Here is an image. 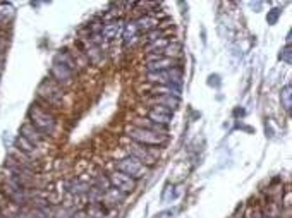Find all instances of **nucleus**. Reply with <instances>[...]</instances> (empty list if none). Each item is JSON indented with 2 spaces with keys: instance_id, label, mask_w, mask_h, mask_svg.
Here are the masks:
<instances>
[{
  "instance_id": "f8f14e48",
  "label": "nucleus",
  "mask_w": 292,
  "mask_h": 218,
  "mask_svg": "<svg viewBox=\"0 0 292 218\" xmlns=\"http://www.w3.org/2000/svg\"><path fill=\"white\" fill-rule=\"evenodd\" d=\"M151 105H156V107H164V108H169V110H177V107L181 105V98L177 97H172V95H160V97H151L150 100Z\"/></svg>"
},
{
  "instance_id": "b1692460",
  "label": "nucleus",
  "mask_w": 292,
  "mask_h": 218,
  "mask_svg": "<svg viewBox=\"0 0 292 218\" xmlns=\"http://www.w3.org/2000/svg\"><path fill=\"white\" fill-rule=\"evenodd\" d=\"M160 38H164V31H161L160 28H156L153 31H150V33L146 35V42L148 43H151V42H156V40H160Z\"/></svg>"
},
{
  "instance_id": "dca6fc26",
  "label": "nucleus",
  "mask_w": 292,
  "mask_h": 218,
  "mask_svg": "<svg viewBox=\"0 0 292 218\" xmlns=\"http://www.w3.org/2000/svg\"><path fill=\"white\" fill-rule=\"evenodd\" d=\"M124 198H125L124 193H120V191L110 188L105 194H103L102 203L105 204V206H107V204H109V206H117V204H120V201H122Z\"/></svg>"
},
{
  "instance_id": "cd10ccee",
  "label": "nucleus",
  "mask_w": 292,
  "mask_h": 218,
  "mask_svg": "<svg viewBox=\"0 0 292 218\" xmlns=\"http://www.w3.org/2000/svg\"><path fill=\"white\" fill-rule=\"evenodd\" d=\"M4 50H6V42H4V40L0 38V55L4 53Z\"/></svg>"
},
{
  "instance_id": "ddd939ff",
  "label": "nucleus",
  "mask_w": 292,
  "mask_h": 218,
  "mask_svg": "<svg viewBox=\"0 0 292 218\" xmlns=\"http://www.w3.org/2000/svg\"><path fill=\"white\" fill-rule=\"evenodd\" d=\"M136 26H138L139 33L148 35L150 31L160 28V22H158V19H156V17H153V16H143V17H139V19L136 21Z\"/></svg>"
},
{
  "instance_id": "f257e3e1",
  "label": "nucleus",
  "mask_w": 292,
  "mask_h": 218,
  "mask_svg": "<svg viewBox=\"0 0 292 218\" xmlns=\"http://www.w3.org/2000/svg\"><path fill=\"white\" fill-rule=\"evenodd\" d=\"M29 124L35 127V129L38 131V133H42L43 136H52L55 134V129H57V119L53 117L52 112L45 110L43 107L40 105H31L29 112Z\"/></svg>"
},
{
  "instance_id": "39448f33",
  "label": "nucleus",
  "mask_w": 292,
  "mask_h": 218,
  "mask_svg": "<svg viewBox=\"0 0 292 218\" xmlns=\"http://www.w3.org/2000/svg\"><path fill=\"white\" fill-rule=\"evenodd\" d=\"M127 153L129 157L136 158L146 165L150 169L151 165H155L156 160H158V148H153V146H145V144H138V143H131L127 146Z\"/></svg>"
},
{
  "instance_id": "a211bd4d",
  "label": "nucleus",
  "mask_w": 292,
  "mask_h": 218,
  "mask_svg": "<svg viewBox=\"0 0 292 218\" xmlns=\"http://www.w3.org/2000/svg\"><path fill=\"white\" fill-rule=\"evenodd\" d=\"M169 43H170V40H167L164 36V38L156 40V42L148 43L146 52L150 53V55H164V52H165V48L169 47Z\"/></svg>"
},
{
  "instance_id": "0eeeda50",
  "label": "nucleus",
  "mask_w": 292,
  "mask_h": 218,
  "mask_svg": "<svg viewBox=\"0 0 292 218\" xmlns=\"http://www.w3.org/2000/svg\"><path fill=\"white\" fill-rule=\"evenodd\" d=\"M52 81H55L58 86H69L74 81V71H71L69 67L62 66L58 62H53L52 69H50Z\"/></svg>"
},
{
  "instance_id": "f03ea898",
  "label": "nucleus",
  "mask_w": 292,
  "mask_h": 218,
  "mask_svg": "<svg viewBox=\"0 0 292 218\" xmlns=\"http://www.w3.org/2000/svg\"><path fill=\"white\" fill-rule=\"evenodd\" d=\"M124 133L127 138L133 139V143L145 144V146L160 148V146H164V144H167V141H169L167 134L153 133V131H146V129H141V127H136V126H127Z\"/></svg>"
},
{
  "instance_id": "7ed1b4c3",
  "label": "nucleus",
  "mask_w": 292,
  "mask_h": 218,
  "mask_svg": "<svg viewBox=\"0 0 292 218\" xmlns=\"http://www.w3.org/2000/svg\"><path fill=\"white\" fill-rule=\"evenodd\" d=\"M38 97L42 98L47 105L60 107L62 100H64V91H62V86H58L55 81L45 79L38 86Z\"/></svg>"
},
{
  "instance_id": "6e6552de",
  "label": "nucleus",
  "mask_w": 292,
  "mask_h": 218,
  "mask_svg": "<svg viewBox=\"0 0 292 218\" xmlns=\"http://www.w3.org/2000/svg\"><path fill=\"white\" fill-rule=\"evenodd\" d=\"M122 31H124L122 19H110L102 24L100 36H102V40H105V42H114V40H117L120 35H122Z\"/></svg>"
},
{
  "instance_id": "423d86ee",
  "label": "nucleus",
  "mask_w": 292,
  "mask_h": 218,
  "mask_svg": "<svg viewBox=\"0 0 292 218\" xmlns=\"http://www.w3.org/2000/svg\"><path fill=\"white\" fill-rule=\"evenodd\" d=\"M109 182H110V188L120 191V193L124 194H129L136 189V180H133L129 175H125L119 170H114L109 175Z\"/></svg>"
},
{
  "instance_id": "a878e982",
  "label": "nucleus",
  "mask_w": 292,
  "mask_h": 218,
  "mask_svg": "<svg viewBox=\"0 0 292 218\" xmlns=\"http://www.w3.org/2000/svg\"><path fill=\"white\" fill-rule=\"evenodd\" d=\"M280 58L282 60H285L287 64H290V47H285L284 50H282Z\"/></svg>"
},
{
  "instance_id": "9b49d317",
  "label": "nucleus",
  "mask_w": 292,
  "mask_h": 218,
  "mask_svg": "<svg viewBox=\"0 0 292 218\" xmlns=\"http://www.w3.org/2000/svg\"><path fill=\"white\" fill-rule=\"evenodd\" d=\"M19 136H22V138H24L26 141H29V143L33 144L35 148L40 146V144H42L43 141H45V136L42 133H38V131L29 124V122H28V124H22L21 126Z\"/></svg>"
},
{
  "instance_id": "aec40b11",
  "label": "nucleus",
  "mask_w": 292,
  "mask_h": 218,
  "mask_svg": "<svg viewBox=\"0 0 292 218\" xmlns=\"http://www.w3.org/2000/svg\"><path fill=\"white\" fill-rule=\"evenodd\" d=\"M89 189H91V184L86 182V180H76L69 185V191L73 194H78V196H84V194L89 193Z\"/></svg>"
},
{
  "instance_id": "2eb2a0df",
  "label": "nucleus",
  "mask_w": 292,
  "mask_h": 218,
  "mask_svg": "<svg viewBox=\"0 0 292 218\" xmlns=\"http://www.w3.org/2000/svg\"><path fill=\"white\" fill-rule=\"evenodd\" d=\"M84 213H86V218H105L107 216V206L102 201H89Z\"/></svg>"
},
{
  "instance_id": "4be33fe9",
  "label": "nucleus",
  "mask_w": 292,
  "mask_h": 218,
  "mask_svg": "<svg viewBox=\"0 0 292 218\" xmlns=\"http://www.w3.org/2000/svg\"><path fill=\"white\" fill-rule=\"evenodd\" d=\"M14 14H16V11L11 4H6V2L0 4V22L11 21L12 17H14Z\"/></svg>"
},
{
  "instance_id": "6ab92c4d",
  "label": "nucleus",
  "mask_w": 292,
  "mask_h": 218,
  "mask_svg": "<svg viewBox=\"0 0 292 218\" xmlns=\"http://www.w3.org/2000/svg\"><path fill=\"white\" fill-rule=\"evenodd\" d=\"M122 35H124V43H125V45H131V43L136 42V38H138V35H139L138 26H136V21L127 22V24L124 26Z\"/></svg>"
},
{
  "instance_id": "1a4fd4ad",
  "label": "nucleus",
  "mask_w": 292,
  "mask_h": 218,
  "mask_svg": "<svg viewBox=\"0 0 292 218\" xmlns=\"http://www.w3.org/2000/svg\"><path fill=\"white\" fill-rule=\"evenodd\" d=\"M148 72H158V71H169L177 66V60L164 55H150L145 62Z\"/></svg>"
},
{
  "instance_id": "f3484780",
  "label": "nucleus",
  "mask_w": 292,
  "mask_h": 218,
  "mask_svg": "<svg viewBox=\"0 0 292 218\" xmlns=\"http://www.w3.org/2000/svg\"><path fill=\"white\" fill-rule=\"evenodd\" d=\"M53 62H58V64H62V66H66V67H69L71 71H76L78 69V62H76V58L71 55L67 50H60V52H57V55H55V60Z\"/></svg>"
},
{
  "instance_id": "20e7f679",
  "label": "nucleus",
  "mask_w": 292,
  "mask_h": 218,
  "mask_svg": "<svg viewBox=\"0 0 292 218\" xmlns=\"http://www.w3.org/2000/svg\"><path fill=\"white\" fill-rule=\"evenodd\" d=\"M115 165H117V170L119 172H122V174L125 175H129L133 180H138V179H143V177H146L148 175V167L146 165H143L141 162L136 160V158H133V157H124V158H120L119 162H115Z\"/></svg>"
},
{
  "instance_id": "9d476101",
  "label": "nucleus",
  "mask_w": 292,
  "mask_h": 218,
  "mask_svg": "<svg viewBox=\"0 0 292 218\" xmlns=\"http://www.w3.org/2000/svg\"><path fill=\"white\" fill-rule=\"evenodd\" d=\"M146 119H150L151 122H155V124H158V126L167 127L174 119V112L169 110V108H164V107L151 105V108L148 110Z\"/></svg>"
},
{
  "instance_id": "c85d7f7f",
  "label": "nucleus",
  "mask_w": 292,
  "mask_h": 218,
  "mask_svg": "<svg viewBox=\"0 0 292 218\" xmlns=\"http://www.w3.org/2000/svg\"><path fill=\"white\" fill-rule=\"evenodd\" d=\"M2 71H4V57L0 55V72H2Z\"/></svg>"
},
{
  "instance_id": "5701e85b",
  "label": "nucleus",
  "mask_w": 292,
  "mask_h": 218,
  "mask_svg": "<svg viewBox=\"0 0 292 218\" xmlns=\"http://www.w3.org/2000/svg\"><path fill=\"white\" fill-rule=\"evenodd\" d=\"M292 86L287 84L284 86V89H282L280 93V102H282V107L285 108L287 112H290V107H292Z\"/></svg>"
},
{
  "instance_id": "bb28decb",
  "label": "nucleus",
  "mask_w": 292,
  "mask_h": 218,
  "mask_svg": "<svg viewBox=\"0 0 292 218\" xmlns=\"http://www.w3.org/2000/svg\"><path fill=\"white\" fill-rule=\"evenodd\" d=\"M69 218H86V213H84V211H74V213H71Z\"/></svg>"
},
{
  "instance_id": "412c9836",
  "label": "nucleus",
  "mask_w": 292,
  "mask_h": 218,
  "mask_svg": "<svg viewBox=\"0 0 292 218\" xmlns=\"http://www.w3.org/2000/svg\"><path fill=\"white\" fill-rule=\"evenodd\" d=\"M16 148L21 151V155H31V153L37 149L33 144L29 143V141H26L24 138H22V136H17L16 138Z\"/></svg>"
},
{
  "instance_id": "393cba45",
  "label": "nucleus",
  "mask_w": 292,
  "mask_h": 218,
  "mask_svg": "<svg viewBox=\"0 0 292 218\" xmlns=\"http://www.w3.org/2000/svg\"><path fill=\"white\" fill-rule=\"evenodd\" d=\"M278 16H280V9H272V12L267 17L268 24H275L277 19H278Z\"/></svg>"
},
{
  "instance_id": "4468645a",
  "label": "nucleus",
  "mask_w": 292,
  "mask_h": 218,
  "mask_svg": "<svg viewBox=\"0 0 292 218\" xmlns=\"http://www.w3.org/2000/svg\"><path fill=\"white\" fill-rule=\"evenodd\" d=\"M133 126L141 127V129H146V131H153V133L167 134V127L155 124V122H151L150 119H146V117H136V119H134V124H133Z\"/></svg>"
}]
</instances>
